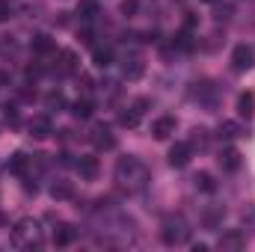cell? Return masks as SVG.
I'll return each mask as SVG.
<instances>
[{"instance_id":"9c48e42d","label":"cell","mask_w":255,"mask_h":252,"mask_svg":"<svg viewBox=\"0 0 255 252\" xmlns=\"http://www.w3.org/2000/svg\"><path fill=\"white\" fill-rule=\"evenodd\" d=\"M92 142H95V148H104V151L116 148V136L110 133L107 125H95V130H92Z\"/></svg>"},{"instance_id":"52a82bcc","label":"cell","mask_w":255,"mask_h":252,"mask_svg":"<svg viewBox=\"0 0 255 252\" xmlns=\"http://www.w3.org/2000/svg\"><path fill=\"white\" fill-rule=\"evenodd\" d=\"M217 247H220L223 252H238V250L247 247V238H244L238 229H232V232H223V238L217 241Z\"/></svg>"},{"instance_id":"f1b7e54d","label":"cell","mask_w":255,"mask_h":252,"mask_svg":"<svg viewBox=\"0 0 255 252\" xmlns=\"http://www.w3.org/2000/svg\"><path fill=\"white\" fill-rule=\"evenodd\" d=\"M119 9H122V15H125V18H130V15H136L139 0H122V6H119Z\"/></svg>"},{"instance_id":"8fae6325","label":"cell","mask_w":255,"mask_h":252,"mask_svg":"<svg viewBox=\"0 0 255 252\" xmlns=\"http://www.w3.org/2000/svg\"><path fill=\"white\" fill-rule=\"evenodd\" d=\"M220 166H223V172H238L241 169V151L238 148H223V154H220Z\"/></svg>"},{"instance_id":"44dd1931","label":"cell","mask_w":255,"mask_h":252,"mask_svg":"<svg viewBox=\"0 0 255 252\" xmlns=\"http://www.w3.org/2000/svg\"><path fill=\"white\" fill-rule=\"evenodd\" d=\"M77 15H80L83 21H92V18L98 15V0H80V3H77Z\"/></svg>"},{"instance_id":"7a4b0ae2","label":"cell","mask_w":255,"mask_h":252,"mask_svg":"<svg viewBox=\"0 0 255 252\" xmlns=\"http://www.w3.org/2000/svg\"><path fill=\"white\" fill-rule=\"evenodd\" d=\"M160 238L166 247H181L190 241V223L184 220V214H169L160 226Z\"/></svg>"},{"instance_id":"5b68a950","label":"cell","mask_w":255,"mask_h":252,"mask_svg":"<svg viewBox=\"0 0 255 252\" xmlns=\"http://www.w3.org/2000/svg\"><path fill=\"white\" fill-rule=\"evenodd\" d=\"M169 166H175V169H184L187 163H190V157H193V145L190 142H175L172 148H169Z\"/></svg>"},{"instance_id":"d6a6232c","label":"cell","mask_w":255,"mask_h":252,"mask_svg":"<svg viewBox=\"0 0 255 252\" xmlns=\"http://www.w3.org/2000/svg\"><path fill=\"white\" fill-rule=\"evenodd\" d=\"M205 3H214V0H205Z\"/></svg>"},{"instance_id":"4dcf8cb0","label":"cell","mask_w":255,"mask_h":252,"mask_svg":"<svg viewBox=\"0 0 255 252\" xmlns=\"http://www.w3.org/2000/svg\"><path fill=\"white\" fill-rule=\"evenodd\" d=\"M12 15V6H9V0H0V21H6Z\"/></svg>"},{"instance_id":"ac0fdd59","label":"cell","mask_w":255,"mask_h":252,"mask_svg":"<svg viewBox=\"0 0 255 252\" xmlns=\"http://www.w3.org/2000/svg\"><path fill=\"white\" fill-rule=\"evenodd\" d=\"M142 71H145V65H142V60H136V57L125 60V65H122V74H125L128 80H139Z\"/></svg>"},{"instance_id":"d4e9b609","label":"cell","mask_w":255,"mask_h":252,"mask_svg":"<svg viewBox=\"0 0 255 252\" xmlns=\"http://www.w3.org/2000/svg\"><path fill=\"white\" fill-rule=\"evenodd\" d=\"M220 223H223V208H208L205 211V226L208 229H217Z\"/></svg>"},{"instance_id":"7c38bea8","label":"cell","mask_w":255,"mask_h":252,"mask_svg":"<svg viewBox=\"0 0 255 252\" xmlns=\"http://www.w3.org/2000/svg\"><path fill=\"white\" fill-rule=\"evenodd\" d=\"M74 241H77V229H74V226L63 223V226L54 229V244H57V247H71Z\"/></svg>"},{"instance_id":"7402d4cb","label":"cell","mask_w":255,"mask_h":252,"mask_svg":"<svg viewBox=\"0 0 255 252\" xmlns=\"http://www.w3.org/2000/svg\"><path fill=\"white\" fill-rule=\"evenodd\" d=\"M139 116H142V113H139L136 107H128V110L119 113V125H122V127H136V125H139Z\"/></svg>"},{"instance_id":"d6986e66","label":"cell","mask_w":255,"mask_h":252,"mask_svg":"<svg viewBox=\"0 0 255 252\" xmlns=\"http://www.w3.org/2000/svg\"><path fill=\"white\" fill-rule=\"evenodd\" d=\"M92 110H95V104H92L89 98H77V101L71 104V116H74V119H89Z\"/></svg>"},{"instance_id":"2e32d148","label":"cell","mask_w":255,"mask_h":252,"mask_svg":"<svg viewBox=\"0 0 255 252\" xmlns=\"http://www.w3.org/2000/svg\"><path fill=\"white\" fill-rule=\"evenodd\" d=\"M51 199H54V202H68V199H74L71 181H54V184H51Z\"/></svg>"},{"instance_id":"4fadbf2b","label":"cell","mask_w":255,"mask_h":252,"mask_svg":"<svg viewBox=\"0 0 255 252\" xmlns=\"http://www.w3.org/2000/svg\"><path fill=\"white\" fill-rule=\"evenodd\" d=\"M6 169H9L12 175H18V178H27V169H30V157L18 151V154H12V157H9Z\"/></svg>"},{"instance_id":"4316f807","label":"cell","mask_w":255,"mask_h":252,"mask_svg":"<svg viewBox=\"0 0 255 252\" xmlns=\"http://www.w3.org/2000/svg\"><path fill=\"white\" fill-rule=\"evenodd\" d=\"M45 107H48V110H63L65 107L63 92H48V95H45Z\"/></svg>"},{"instance_id":"30bf717a","label":"cell","mask_w":255,"mask_h":252,"mask_svg":"<svg viewBox=\"0 0 255 252\" xmlns=\"http://www.w3.org/2000/svg\"><path fill=\"white\" fill-rule=\"evenodd\" d=\"M74 169L80 172V178L83 181H92V178H98V157H80L77 163H74Z\"/></svg>"},{"instance_id":"ba28073f","label":"cell","mask_w":255,"mask_h":252,"mask_svg":"<svg viewBox=\"0 0 255 252\" xmlns=\"http://www.w3.org/2000/svg\"><path fill=\"white\" fill-rule=\"evenodd\" d=\"M27 127H30V136H36V139H45V136L54 133V122H51V116H33Z\"/></svg>"},{"instance_id":"3957f363","label":"cell","mask_w":255,"mask_h":252,"mask_svg":"<svg viewBox=\"0 0 255 252\" xmlns=\"http://www.w3.org/2000/svg\"><path fill=\"white\" fill-rule=\"evenodd\" d=\"M12 244H15V247H27V250L39 247V244H42V232H39V226H36L33 220H21V223L12 229Z\"/></svg>"},{"instance_id":"603a6c76","label":"cell","mask_w":255,"mask_h":252,"mask_svg":"<svg viewBox=\"0 0 255 252\" xmlns=\"http://www.w3.org/2000/svg\"><path fill=\"white\" fill-rule=\"evenodd\" d=\"M33 51H36V54H51V51H54V42H51V36H45V33L33 36Z\"/></svg>"},{"instance_id":"cb8c5ba5","label":"cell","mask_w":255,"mask_h":252,"mask_svg":"<svg viewBox=\"0 0 255 252\" xmlns=\"http://www.w3.org/2000/svg\"><path fill=\"white\" fill-rule=\"evenodd\" d=\"M193 184H196V190H202V193H214V187H217L208 172H199V175L193 178Z\"/></svg>"},{"instance_id":"9a60e30c","label":"cell","mask_w":255,"mask_h":252,"mask_svg":"<svg viewBox=\"0 0 255 252\" xmlns=\"http://www.w3.org/2000/svg\"><path fill=\"white\" fill-rule=\"evenodd\" d=\"M217 136H220V139H238V136H247V130H244L241 122H220Z\"/></svg>"},{"instance_id":"6da1fadb","label":"cell","mask_w":255,"mask_h":252,"mask_svg":"<svg viewBox=\"0 0 255 252\" xmlns=\"http://www.w3.org/2000/svg\"><path fill=\"white\" fill-rule=\"evenodd\" d=\"M116 181L128 190H142L145 187V181H148V169H145V163L139 160V157H119V163H116Z\"/></svg>"},{"instance_id":"e0dca14e","label":"cell","mask_w":255,"mask_h":252,"mask_svg":"<svg viewBox=\"0 0 255 252\" xmlns=\"http://www.w3.org/2000/svg\"><path fill=\"white\" fill-rule=\"evenodd\" d=\"M92 63L98 65V68H107V65L113 63V48H107V45H95V48H92Z\"/></svg>"},{"instance_id":"f546056e","label":"cell","mask_w":255,"mask_h":252,"mask_svg":"<svg viewBox=\"0 0 255 252\" xmlns=\"http://www.w3.org/2000/svg\"><path fill=\"white\" fill-rule=\"evenodd\" d=\"M3 116H6V122H9V125H18V110H15V107H6V113H3Z\"/></svg>"},{"instance_id":"277c9868","label":"cell","mask_w":255,"mask_h":252,"mask_svg":"<svg viewBox=\"0 0 255 252\" xmlns=\"http://www.w3.org/2000/svg\"><path fill=\"white\" fill-rule=\"evenodd\" d=\"M253 65H255V51L250 45H238V48L232 51V71L244 74V71H250Z\"/></svg>"},{"instance_id":"8992f818","label":"cell","mask_w":255,"mask_h":252,"mask_svg":"<svg viewBox=\"0 0 255 252\" xmlns=\"http://www.w3.org/2000/svg\"><path fill=\"white\" fill-rule=\"evenodd\" d=\"M175 127H178L175 116H160V119L151 122V136H154V139H169V136L175 133Z\"/></svg>"},{"instance_id":"5bb4252c","label":"cell","mask_w":255,"mask_h":252,"mask_svg":"<svg viewBox=\"0 0 255 252\" xmlns=\"http://www.w3.org/2000/svg\"><path fill=\"white\" fill-rule=\"evenodd\" d=\"M238 116L241 119H253L255 116V95L253 92H241L238 95Z\"/></svg>"},{"instance_id":"ffe728a7","label":"cell","mask_w":255,"mask_h":252,"mask_svg":"<svg viewBox=\"0 0 255 252\" xmlns=\"http://www.w3.org/2000/svg\"><path fill=\"white\" fill-rule=\"evenodd\" d=\"M54 71H57V74H74V71H77V57H74L71 51H63V54H60V65H57Z\"/></svg>"},{"instance_id":"83f0119b","label":"cell","mask_w":255,"mask_h":252,"mask_svg":"<svg viewBox=\"0 0 255 252\" xmlns=\"http://www.w3.org/2000/svg\"><path fill=\"white\" fill-rule=\"evenodd\" d=\"M190 145L208 148V130H205V127H196V130H193V142H190Z\"/></svg>"},{"instance_id":"1f68e13d","label":"cell","mask_w":255,"mask_h":252,"mask_svg":"<svg viewBox=\"0 0 255 252\" xmlns=\"http://www.w3.org/2000/svg\"><path fill=\"white\" fill-rule=\"evenodd\" d=\"M244 223H255V205H250V208H244Z\"/></svg>"},{"instance_id":"484cf974","label":"cell","mask_w":255,"mask_h":252,"mask_svg":"<svg viewBox=\"0 0 255 252\" xmlns=\"http://www.w3.org/2000/svg\"><path fill=\"white\" fill-rule=\"evenodd\" d=\"M193 45H196V42H193V33L184 27V30L175 36V48H181V51H193Z\"/></svg>"}]
</instances>
